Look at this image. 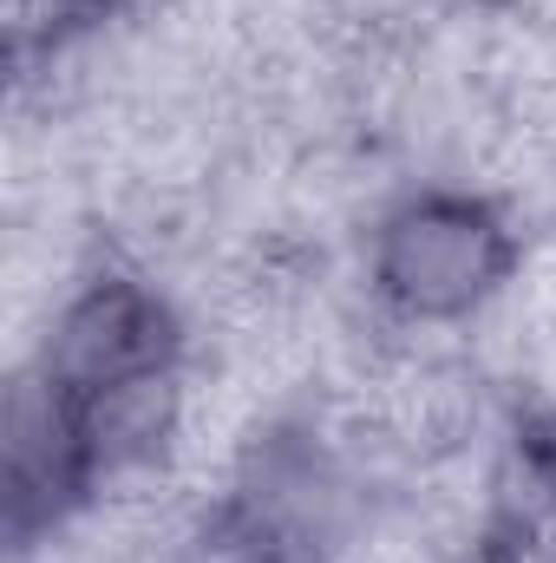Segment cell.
Wrapping results in <instances>:
<instances>
[{"mask_svg":"<svg viewBox=\"0 0 556 563\" xmlns=\"http://www.w3.org/2000/svg\"><path fill=\"white\" fill-rule=\"evenodd\" d=\"M518 276V223L471 184L400 190L367 230V295L407 328L471 321Z\"/></svg>","mask_w":556,"mask_h":563,"instance_id":"6da1fadb","label":"cell"},{"mask_svg":"<svg viewBox=\"0 0 556 563\" xmlns=\"http://www.w3.org/2000/svg\"><path fill=\"white\" fill-rule=\"evenodd\" d=\"M105 439L79 394H66L40 361L7 380L0 420V538L13 558L59 538L105 492Z\"/></svg>","mask_w":556,"mask_h":563,"instance_id":"7a4b0ae2","label":"cell"},{"mask_svg":"<svg viewBox=\"0 0 556 563\" xmlns=\"http://www.w3.org/2000/svg\"><path fill=\"white\" fill-rule=\"evenodd\" d=\"M184 314L157 282L132 263H99L73 282V295L59 301L46 341H40V367L79 394V400H112L132 387H157L184 374Z\"/></svg>","mask_w":556,"mask_h":563,"instance_id":"3957f363","label":"cell"},{"mask_svg":"<svg viewBox=\"0 0 556 563\" xmlns=\"http://www.w3.org/2000/svg\"><path fill=\"white\" fill-rule=\"evenodd\" d=\"M478 563H556V439L518 432L498 498L478 531Z\"/></svg>","mask_w":556,"mask_h":563,"instance_id":"277c9868","label":"cell"},{"mask_svg":"<svg viewBox=\"0 0 556 563\" xmlns=\"http://www.w3.org/2000/svg\"><path fill=\"white\" fill-rule=\"evenodd\" d=\"M132 13L138 0H0V59L13 86H26Z\"/></svg>","mask_w":556,"mask_h":563,"instance_id":"5b68a950","label":"cell"},{"mask_svg":"<svg viewBox=\"0 0 556 563\" xmlns=\"http://www.w3.org/2000/svg\"><path fill=\"white\" fill-rule=\"evenodd\" d=\"M177 563H327L301 531H288L281 518H269L256 498H243L236 485L184 531Z\"/></svg>","mask_w":556,"mask_h":563,"instance_id":"8992f818","label":"cell"}]
</instances>
